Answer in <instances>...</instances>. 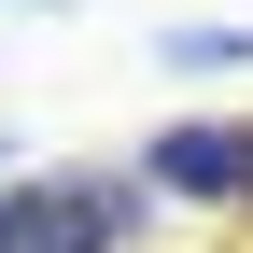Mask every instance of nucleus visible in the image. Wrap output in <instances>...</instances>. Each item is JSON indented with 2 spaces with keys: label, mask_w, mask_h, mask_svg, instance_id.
I'll list each match as a JSON object with an SVG mask.
<instances>
[{
  "label": "nucleus",
  "mask_w": 253,
  "mask_h": 253,
  "mask_svg": "<svg viewBox=\"0 0 253 253\" xmlns=\"http://www.w3.org/2000/svg\"><path fill=\"white\" fill-rule=\"evenodd\" d=\"M14 197H28V239L42 253H126L141 211H155V183L141 169H42V183H14Z\"/></svg>",
  "instance_id": "f257e3e1"
},
{
  "label": "nucleus",
  "mask_w": 253,
  "mask_h": 253,
  "mask_svg": "<svg viewBox=\"0 0 253 253\" xmlns=\"http://www.w3.org/2000/svg\"><path fill=\"white\" fill-rule=\"evenodd\" d=\"M141 183H169V197H253V126H155Z\"/></svg>",
  "instance_id": "f03ea898"
},
{
  "label": "nucleus",
  "mask_w": 253,
  "mask_h": 253,
  "mask_svg": "<svg viewBox=\"0 0 253 253\" xmlns=\"http://www.w3.org/2000/svg\"><path fill=\"white\" fill-rule=\"evenodd\" d=\"M169 71H253V28H169Z\"/></svg>",
  "instance_id": "7ed1b4c3"
},
{
  "label": "nucleus",
  "mask_w": 253,
  "mask_h": 253,
  "mask_svg": "<svg viewBox=\"0 0 253 253\" xmlns=\"http://www.w3.org/2000/svg\"><path fill=\"white\" fill-rule=\"evenodd\" d=\"M0 253H42V239H28V197H14V183H0Z\"/></svg>",
  "instance_id": "20e7f679"
}]
</instances>
